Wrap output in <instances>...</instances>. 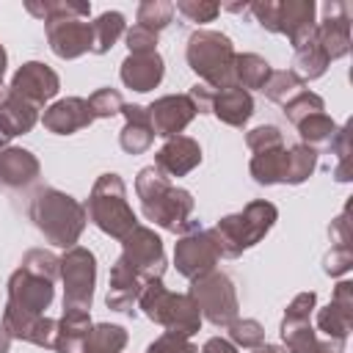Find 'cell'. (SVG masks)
<instances>
[{
  "mask_svg": "<svg viewBox=\"0 0 353 353\" xmlns=\"http://www.w3.org/2000/svg\"><path fill=\"white\" fill-rule=\"evenodd\" d=\"M135 193L141 199V210H143L146 221L157 223L160 229L185 234L196 223V221H190L193 204H196L190 190L171 185V179L163 171H157L154 165H146L138 171Z\"/></svg>",
  "mask_w": 353,
  "mask_h": 353,
  "instance_id": "1",
  "label": "cell"
},
{
  "mask_svg": "<svg viewBox=\"0 0 353 353\" xmlns=\"http://www.w3.org/2000/svg\"><path fill=\"white\" fill-rule=\"evenodd\" d=\"M28 212H30L33 226L44 234V240L63 251L80 240L85 221H88L85 207L74 196H69L58 188H39L30 199Z\"/></svg>",
  "mask_w": 353,
  "mask_h": 353,
  "instance_id": "2",
  "label": "cell"
},
{
  "mask_svg": "<svg viewBox=\"0 0 353 353\" xmlns=\"http://www.w3.org/2000/svg\"><path fill=\"white\" fill-rule=\"evenodd\" d=\"M279 221V210L273 201L256 199L248 201L240 212L223 215L215 226H210V234L215 240V248L226 259H237L243 251L254 248Z\"/></svg>",
  "mask_w": 353,
  "mask_h": 353,
  "instance_id": "3",
  "label": "cell"
},
{
  "mask_svg": "<svg viewBox=\"0 0 353 353\" xmlns=\"http://www.w3.org/2000/svg\"><path fill=\"white\" fill-rule=\"evenodd\" d=\"M83 207H85L88 221L108 237L124 240L138 226V215L127 201L124 179L113 171L97 176V182L88 193V201Z\"/></svg>",
  "mask_w": 353,
  "mask_h": 353,
  "instance_id": "4",
  "label": "cell"
},
{
  "mask_svg": "<svg viewBox=\"0 0 353 353\" xmlns=\"http://www.w3.org/2000/svg\"><path fill=\"white\" fill-rule=\"evenodd\" d=\"M234 55L232 39L221 30L199 28L188 36L185 61L201 77V83L215 91L234 85Z\"/></svg>",
  "mask_w": 353,
  "mask_h": 353,
  "instance_id": "5",
  "label": "cell"
},
{
  "mask_svg": "<svg viewBox=\"0 0 353 353\" xmlns=\"http://www.w3.org/2000/svg\"><path fill=\"white\" fill-rule=\"evenodd\" d=\"M138 306L143 309V314L163 325L171 334L179 336H193L201 328V312L196 306V301L188 292H171L168 287H163V279L149 281L138 298Z\"/></svg>",
  "mask_w": 353,
  "mask_h": 353,
  "instance_id": "6",
  "label": "cell"
},
{
  "mask_svg": "<svg viewBox=\"0 0 353 353\" xmlns=\"http://www.w3.org/2000/svg\"><path fill=\"white\" fill-rule=\"evenodd\" d=\"M188 295L196 301L201 320H207L215 328H229L240 314L234 281L221 270H210V273L193 279Z\"/></svg>",
  "mask_w": 353,
  "mask_h": 353,
  "instance_id": "7",
  "label": "cell"
},
{
  "mask_svg": "<svg viewBox=\"0 0 353 353\" xmlns=\"http://www.w3.org/2000/svg\"><path fill=\"white\" fill-rule=\"evenodd\" d=\"M119 262L132 270L143 284L163 279L165 273V248L163 240L154 229L149 226H135L124 240H121V256Z\"/></svg>",
  "mask_w": 353,
  "mask_h": 353,
  "instance_id": "8",
  "label": "cell"
},
{
  "mask_svg": "<svg viewBox=\"0 0 353 353\" xmlns=\"http://www.w3.org/2000/svg\"><path fill=\"white\" fill-rule=\"evenodd\" d=\"M61 281H63V309H91L94 284H97V256L72 245L61 256Z\"/></svg>",
  "mask_w": 353,
  "mask_h": 353,
  "instance_id": "9",
  "label": "cell"
},
{
  "mask_svg": "<svg viewBox=\"0 0 353 353\" xmlns=\"http://www.w3.org/2000/svg\"><path fill=\"white\" fill-rule=\"evenodd\" d=\"M188 97L196 102L199 113H212L218 121L229 124V127H245L248 119L254 116V97L248 91H243L240 85H229V88H210L204 83H196Z\"/></svg>",
  "mask_w": 353,
  "mask_h": 353,
  "instance_id": "10",
  "label": "cell"
},
{
  "mask_svg": "<svg viewBox=\"0 0 353 353\" xmlns=\"http://www.w3.org/2000/svg\"><path fill=\"white\" fill-rule=\"evenodd\" d=\"M221 254L215 248V240L210 234V229H204L201 223H193L185 234H179L176 245H174V265L176 273L185 279H199L210 270H215Z\"/></svg>",
  "mask_w": 353,
  "mask_h": 353,
  "instance_id": "11",
  "label": "cell"
},
{
  "mask_svg": "<svg viewBox=\"0 0 353 353\" xmlns=\"http://www.w3.org/2000/svg\"><path fill=\"white\" fill-rule=\"evenodd\" d=\"M8 88H11V94L17 99H22V102L33 105L36 110H41L61 91V77H58V72L52 66L41 63V61H25L14 72Z\"/></svg>",
  "mask_w": 353,
  "mask_h": 353,
  "instance_id": "12",
  "label": "cell"
},
{
  "mask_svg": "<svg viewBox=\"0 0 353 353\" xmlns=\"http://www.w3.org/2000/svg\"><path fill=\"white\" fill-rule=\"evenodd\" d=\"M350 328H353V281L345 279L334 287L328 306L317 312V331L325 336V342L345 350Z\"/></svg>",
  "mask_w": 353,
  "mask_h": 353,
  "instance_id": "13",
  "label": "cell"
},
{
  "mask_svg": "<svg viewBox=\"0 0 353 353\" xmlns=\"http://www.w3.org/2000/svg\"><path fill=\"white\" fill-rule=\"evenodd\" d=\"M314 41L328 61L345 58L350 52V6L342 0H328L323 6V19L314 25Z\"/></svg>",
  "mask_w": 353,
  "mask_h": 353,
  "instance_id": "14",
  "label": "cell"
},
{
  "mask_svg": "<svg viewBox=\"0 0 353 353\" xmlns=\"http://www.w3.org/2000/svg\"><path fill=\"white\" fill-rule=\"evenodd\" d=\"M55 298V287L47 279H39L22 268H17L8 279V303L17 312H28V314H44L50 309Z\"/></svg>",
  "mask_w": 353,
  "mask_h": 353,
  "instance_id": "15",
  "label": "cell"
},
{
  "mask_svg": "<svg viewBox=\"0 0 353 353\" xmlns=\"http://www.w3.org/2000/svg\"><path fill=\"white\" fill-rule=\"evenodd\" d=\"M149 121L154 135L160 138H174L182 135V130L196 119V102L188 94H165L160 99H154L149 108Z\"/></svg>",
  "mask_w": 353,
  "mask_h": 353,
  "instance_id": "16",
  "label": "cell"
},
{
  "mask_svg": "<svg viewBox=\"0 0 353 353\" xmlns=\"http://www.w3.org/2000/svg\"><path fill=\"white\" fill-rule=\"evenodd\" d=\"M44 33L50 50L63 61H74L91 52L94 33H91V22L85 19H50L44 22Z\"/></svg>",
  "mask_w": 353,
  "mask_h": 353,
  "instance_id": "17",
  "label": "cell"
},
{
  "mask_svg": "<svg viewBox=\"0 0 353 353\" xmlns=\"http://www.w3.org/2000/svg\"><path fill=\"white\" fill-rule=\"evenodd\" d=\"M314 0H281L276 3V33L287 36L290 47L298 50L314 36Z\"/></svg>",
  "mask_w": 353,
  "mask_h": 353,
  "instance_id": "18",
  "label": "cell"
},
{
  "mask_svg": "<svg viewBox=\"0 0 353 353\" xmlns=\"http://www.w3.org/2000/svg\"><path fill=\"white\" fill-rule=\"evenodd\" d=\"M41 124H44L47 132L72 135L77 130L91 127L94 124V113L88 108V99H83V97H63V99H55L52 105L44 108Z\"/></svg>",
  "mask_w": 353,
  "mask_h": 353,
  "instance_id": "19",
  "label": "cell"
},
{
  "mask_svg": "<svg viewBox=\"0 0 353 353\" xmlns=\"http://www.w3.org/2000/svg\"><path fill=\"white\" fill-rule=\"evenodd\" d=\"M3 328L11 334V339H22V342H30L36 347H52L58 320H52L47 314H28V312H17V309L6 306L3 309Z\"/></svg>",
  "mask_w": 353,
  "mask_h": 353,
  "instance_id": "20",
  "label": "cell"
},
{
  "mask_svg": "<svg viewBox=\"0 0 353 353\" xmlns=\"http://www.w3.org/2000/svg\"><path fill=\"white\" fill-rule=\"evenodd\" d=\"M201 163V146L190 135H174L165 138V143L154 154V168L163 171L168 179L171 176H185Z\"/></svg>",
  "mask_w": 353,
  "mask_h": 353,
  "instance_id": "21",
  "label": "cell"
},
{
  "mask_svg": "<svg viewBox=\"0 0 353 353\" xmlns=\"http://www.w3.org/2000/svg\"><path fill=\"white\" fill-rule=\"evenodd\" d=\"M121 83L138 94H146L163 83L165 74V61L160 52H130L121 61Z\"/></svg>",
  "mask_w": 353,
  "mask_h": 353,
  "instance_id": "22",
  "label": "cell"
},
{
  "mask_svg": "<svg viewBox=\"0 0 353 353\" xmlns=\"http://www.w3.org/2000/svg\"><path fill=\"white\" fill-rule=\"evenodd\" d=\"M41 163L30 149L22 146H3L0 149V188H28L39 179Z\"/></svg>",
  "mask_w": 353,
  "mask_h": 353,
  "instance_id": "23",
  "label": "cell"
},
{
  "mask_svg": "<svg viewBox=\"0 0 353 353\" xmlns=\"http://www.w3.org/2000/svg\"><path fill=\"white\" fill-rule=\"evenodd\" d=\"M124 127L119 132V146L127 154H143L154 143V130L149 121V110L143 105H124L121 108Z\"/></svg>",
  "mask_w": 353,
  "mask_h": 353,
  "instance_id": "24",
  "label": "cell"
},
{
  "mask_svg": "<svg viewBox=\"0 0 353 353\" xmlns=\"http://www.w3.org/2000/svg\"><path fill=\"white\" fill-rule=\"evenodd\" d=\"M143 287L146 284L116 259L113 268H110V279H108V298H105L108 309H113V312H132V306L138 303Z\"/></svg>",
  "mask_w": 353,
  "mask_h": 353,
  "instance_id": "25",
  "label": "cell"
},
{
  "mask_svg": "<svg viewBox=\"0 0 353 353\" xmlns=\"http://www.w3.org/2000/svg\"><path fill=\"white\" fill-rule=\"evenodd\" d=\"M91 325L94 323H91V314L85 309H63L58 328H55L52 350L55 353H80Z\"/></svg>",
  "mask_w": 353,
  "mask_h": 353,
  "instance_id": "26",
  "label": "cell"
},
{
  "mask_svg": "<svg viewBox=\"0 0 353 353\" xmlns=\"http://www.w3.org/2000/svg\"><path fill=\"white\" fill-rule=\"evenodd\" d=\"M295 127H298L301 143L309 146V149H314V152H317V149H328L331 141H334V135H336V130H339V124H336L325 110L301 119Z\"/></svg>",
  "mask_w": 353,
  "mask_h": 353,
  "instance_id": "27",
  "label": "cell"
},
{
  "mask_svg": "<svg viewBox=\"0 0 353 353\" xmlns=\"http://www.w3.org/2000/svg\"><path fill=\"white\" fill-rule=\"evenodd\" d=\"M91 33H94L91 52H94V55H105V52H110V47L127 33L124 14H121V11H102V14L91 22Z\"/></svg>",
  "mask_w": 353,
  "mask_h": 353,
  "instance_id": "28",
  "label": "cell"
},
{
  "mask_svg": "<svg viewBox=\"0 0 353 353\" xmlns=\"http://www.w3.org/2000/svg\"><path fill=\"white\" fill-rule=\"evenodd\" d=\"M270 72H273L270 63L256 52H237L234 55V85H240L248 94H251V88L262 91Z\"/></svg>",
  "mask_w": 353,
  "mask_h": 353,
  "instance_id": "29",
  "label": "cell"
},
{
  "mask_svg": "<svg viewBox=\"0 0 353 353\" xmlns=\"http://www.w3.org/2000/svg\"><path fill=\"white\" fill-rule=\"evenodd\" d=\"M284 160H287V146L265 149V152H256L251 157L248 171H251L256 185H279L284 176Z\"/></svg>",
  "mask_w": 353,
  "mask_h": 353,
  "instance_id": "30",
  "label": "cell"
},
{
  "mask_svg": "<svg viewBox=\"0 0 353 353\" xmlns=\"http://www.w3.org/2000/svg\"><path fill=\"white\" fill-rule=\"evenodd\" d=\"M127 347V331L116 323H97L91 325L80 353H121Z\"/></svg>",
  "mask_w": 353,
  "mask_h": 353,
  "instance_id": "31",
  "label": "cell"
},
{
  "mask_svg": "<svg viewBox=\"0 0 353 353\" xmlns=\"http://www.w3.org/2000/svg\"><path fill=\"white\" fill-rule=\"evenodd\" d=\"M36 121H39V110H36L33 105L17 99L14 94H11V99L0 108V124L6 127V132H8L11 138L30 132V130L36 127Z\"/></svg>",
  "mask_w": 353,
  "mask_h": 353,
  "instance_id": "32",
  "label": "cell"
},
{
  "mask_svg": "<svg viewBox=\"0 0 353 353\" xmlns=\"http://www.w3.org/2000/svg\"><path fill=\"white\" fill-rule=\"evenodd\" d=\"M25 8H28V14H33L41 22H50V19H85L91 14L88 3H72V0H44V3L28 0Z\"/></svg>",
  "mask_w": 353,
  "mask_h": 353,
  "instance_id": "33",
  "label": "cell"
},
{
  "mask_svg": "<svg viewBox=\"0 0 353 353\" xmlns=\"http://www.w3.org/2000/svg\"><path fill=\"white\" fill-rule=\"evenodd\" d=\"M314 168H317V152L303 143H295L287 149L281 185H301L314 174Z\"/></svg>",
  "mask_w": 353,
  "mask_h": 353,
  "instance_id": "34",
  "label": "cell"
},
{
  "mask_svg": "<svg viewBox=\"0 0 353 353\" xmlns=\"http://www.w3.org/2000/svg\"><path fill=\"white\" fill-rule=\"evenodd\" d=\"M303 85H306L303 77L295 74L292 69H273L270 77H268V83L262 85V94H265L270 102L284 105V102H290L295 94H301Z\"/></svg>",
  "mask_w": 353,
  "mask_h": 353,
  "instance_id": "35",
  "label": "cell"
},
{
  "mask_svg": "<svg viewBox=\"0 0 353 353\" xmlns=\"http://www.w3.org/2000/svg\"><path fill=\"white\" fill-rule=\"evenodd\" d=\"M281 342H284V353H314V347L320 345L317 331L312 328V320H301V323H287L281 320Z\"/></svg>",
  "mask_w": 353,
  "mask_h": 353,
  "instance_id": "36",
  "label": "cell"
},
{
  "mask_svg": "<svg viewBox=\"0 0 353 353\" xmlns=\"http://www.w3.org/2000/svg\"><path fill=\"white\" fill-rule=\"evenodd\" d=\"M328 58H325V52L320 50V44L314 41V36L303 44V47H298L295 50V74H301L303 77V83L306 80H317V77H323L325 74V69H328Z\"/></svg>",
  "mask_w": 353,
  "mask_h": 353,
  "instance_id": "37",
  "label": "cell"
},
{
  "mask_svg": "<svg viewBox=\"0 0 353 353\" xmlns=\"http://www.w3.org/2000/svg\"><path fill=\"white\" fill-rule=\"evenodd\" d=\"M135 17H138L135 25L149 28L152 33L160 36V30H165L171 25V19H174V3H168V0H146V3L138 6Z\"/></svg>",
  "mask_w": 353,
  "mask_h": 353,
  "instance_id": "38",
  "label": "cell"
},
{
  "mask_svg": "<svg viewBox=\"0 0 353 353\" xmlns=\"http://www.w3.org/2000/svg\"><path fill=\"white\" fill-rule=\"evenodd\" d=\"M19 268L55 284V279L61 276V256H55L52 251H44V248H30V251H25Z\"/></svg>",
  "mask_w": 353,
  "mask_h": 353,
  "instance_id": "39",
  "label": "cell"
},
{
  "mask_svg": "<svg viewBox=\"0 0 353 353\" xmlns=\"http://www.w3.org/2000/svg\"><path fill=\"white\" fill-rule=\"evenodd\" d=\"M229 342L234 345V347H248V350H254V347H259V345H265V328H262V323L259 320H254V317H237L229 328Z\"/></svg>",
  "mask_w": 353,
  "mask_h": 353,
  "instance_id": "40",
  "label": "cell"
},
{
  "mask_svg": "<svg viewBox=\"0 0 353 353\" xmlns=\"http://www.w3.org/2000/svg\"><path fill=\"white\" fill-rule=\"evenodd\" d=\"M320 110H325L323 97L314 94V91H306V88L301 94H295L290 102H284V116H287L290 124H298L301 119H306L312 113H320Z\"/></svg>",
  "mask_w": 353,
  "mask_h": 353,
  "instance_id": "41",
  "label": "cell"
},
{
  "mask_svg": "<svg viewBox=\"0 0 353 353\" xmlns=\"http://www.w3.org/2000/svg\"><path fill=\"white\" fill-rule=\"evenodd\" d=\"M124 97L116 91V88H97L91 97H88V108L94 113V119H113L121 113L124 108Z\"/></svg>",
  "mask_w": 353,
  "mask_h": 353,
  "instance_id": "42",
  "label": "cell"
},
{
  "mask_svg": "<svg viewBox=\"0 0 353 353\" xmlns=\"http://www.w3.org/2000/svg\"><path fill=\"white\" fill-rule=\"evenodd\" d=\"M245 146L256 154V152H265V149L284 146V135H281V130L276 124H259V127L245 132Z\"/></svg>",
  "mask_w": 353,
  "mask_h": 353,
  "instance_id": "43",
  "label": "cell"
},
{
  "mask_svg": "<svg viewBox=\"0 0 353 353\" xmlns=\"http://www.w3.org/2000/svg\"><path fill=\"white\" fill-rule=\"evenodd\" d=\"M174 11H179L188 22H212L218 14H221V6L218 3H210V0H176Z\"/></svg>",
  "mask_w": 353,
  "mask_h": 353,
  "instance_id": "44",
  "label": "cell"
},
{
  "mask_svg": "<svg viewBox=\"0 0 353 353\" xmlns=\"http://www.w3.org/2000/svg\"><path fill=\"white\" fill-rule=\"evenodd\" d=\"M334 154H336V171H334V179L336 182H347L350 179V168H347V160H350V130L347 124L336 130L331 146H328Z\"/></svg>",
  "mask_w": 353,
  "mask_h": 353,
  "instance_id": "45",
  "label": "cell"
},
{
  "mask_svg": "<svg viewBox=\"0 0 353 353\" xmlns=\"http://www.w3.org/2000/svg\"><path fill=\"white\" fill-rule=\"evenodd\" d=\"M146 353H199V350H196V345L190 342V336H179V334L165 331V334H160V336L146 347Z\"/></svg>",
  "mask_w": 353,
  "mask_h": 353,
  "instance_id": "46",
  "label": "cell"
},
{
  "mask_svg": "<svg viewBox=\"0 0 353 353\" xmlns=\"http://www.w3.org/2000/svg\"><path fill=\"white\" fill-rule=\"evenodd\" d=\"M353 268V251L350 245H331V251L323 256V270L328 276H345Z\"/></svg>",
  "mask_w": 353,
  "mask_h": 353,
  "instance_id": "47",
  "label": "cell"
},
{
  "mask_svg": "<svg viewBox=\"0 0 353 353\" xmlns=\"http://www.w3.org/2000/svg\"><path fill=\"white\" fill-rule=\"evenodd\" d=\"M314 306H317V295L309 290V292H298L290 303H287V309H284V317L281 320H287V323H301V320H309L312 317V312H314Z\"/></svg>",
  "mask_w": 353,
  "mask_h": 353,
  "instance_id": "48",
  "label": "cell"
},
{
  "mask_svg": "<svg viewBox=\"0 0 353 353\" xmlns=\"http://www.w3.org/2000/svg\"><path fill=\"white\" fill-rule=\"evenodd\" d=\"M124 41L130 52H157V33H152L149 28H141V25L127 28Z\"/></svg>",
  "mask_w": 353,
  "mask_h": 353,
  "instance_id": "49",
  "label": "cell"
},
{
  "mask_svg": "<svg viewBox=\"0 0 353 353\" xmlns=\"http://www.w3.org/2000/svg\"><path fill=\"white\" fill-rule=\"evenodd\" d=\"M276 3L279 0H256L248 6L254 19L259 22V28H265L268 33H276Z\"/></svg>",
  "mask_w": 353,
  "mask_h": 353,
  "instance_id": "50",
  "label": "cell"
},
{
  "mask_svg": "<svg viewBox=\"0 0 353 353\" xmlns=\"http://www.w3.org/2000/svg\"><path fill=\"white\" fill-rule=\"evenodd\" d=\"M350 207H345L331 223H328V237L334 245H350V221H347Z\"/></svg>",
  "mask_w": 353,
  "mask_h": 353,
  "instance_id": "51",
  "label": "cell"
},
{
  "mask_svg": "<svg viewBox=\"0 0 353 353\" xmlns=\"http://www.w3.org/2000/svg\"><path fill=\"white\" fill-rule=\"evenodd\" d=\"M201 353H237V347L229 339H223V336H212V339L204 342Z\"/></svg>",
  "mask_w": 353,
  "mask_h": 353,
  "instance_id": "52",
  "label": "cell"
},
{
  "mask_svg": "<svg viewBox=\"0 0 353 353\" xmlns=\"http://www.w3.org/2000/svg\"><path fill=\"white\" fill-rule=\"evenodd\" d=\"M8 347H11V334L3 328V323H0V353H8Z\"/></svg>",
  "mask_w": 353,
  "mask_h": 353,
  "instance_id": "53",
  "label": "cell"
},
{
  "mask_svg": "<svg viewBox=\"0 0 353 353\" xmlns=\"http://www.w3.org/2000/svg\"><path fill=\"white\" fill-rule=\"evenodd\" d=\"M314 353H342V350H339V347H334L331 342H323V339H320V345L314 347Z\"/></svg>",
  "mask_w": 353,
  "mask_h": 353,
  "instance_id": "54",
  "label": "cell"
},
{
  "mask_svg": "<svg viewBox=\"0 0 353 353\" xmlns=\"http://www.w3.org/2000/svg\"><path fill=\"white\" fill-rule=\"evenodd\" d=\"M8 99H11V88H8V85H6L3 80H0V108H3V105H6Z\"/></svg>",
  "mask_w": 353,
  "mask_h": 353,
  "instance_id": "55",
  "label": "cell"
},
{
  "mask_svg": "<svg viewBox=\"0 0 353 353\" xmlns=\"http://www.w3.org/2000/svg\"><path fill=\"white\" fill-rule=\"evenodd\" d=\"M6 66H8V55H6V47L0 44V80H3V74H6Z\"/></svg>",
  "mask_w": 353,
  "mask_h": 353,
  "instance_id": "56",
  "label": "cell"
},
{
  "mask_svg": "<svg viewBox=\"0 0 353 353\" xmlns=\"http://www.w3.org/2000/svg\"><path fill=\"white\" fill-rule=\"evenodd\" d=\"M251 353H281V350H279L276 345H268V342H265V345H259V347H254Z\"/></svg>",
  "mask_w": 353,
  "mask_h": 353,
  "instance_id": "57",
  "label": "cell"
}]
</instances>
